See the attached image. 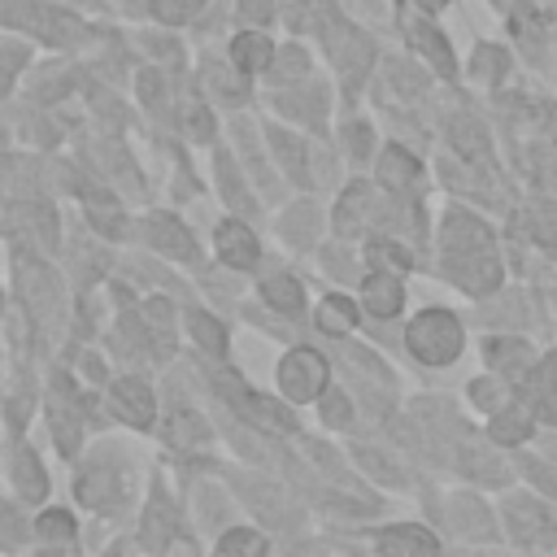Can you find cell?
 Returning <instances> with one entry per match:
<instances>
[{
	"label": "cell",
	"instance_id": "6da1fadb",
	"mask_svg": "<svg viewBox=\"0 0 557 557\" xmlns=\"http://www.w3.org/2000/svg\"><path fill=\"white\" fill-rule=\"evenodd\" d=\"M444 270L448 278L470 292V296H487L505 283V265L496 257V244H492V226L466 209H453L444 218Z\"/></svg>",
	"mask_w": 557,
	"mask_h": 557
},
{
	"label": "cell",
	"instance_id": "7a4b0ae2",
	"mask_svg": "<svg viewBox=\"0 0 557 557\" xmlns=\"http://www.w3.org/2000/svg\"><path fill=\"white\" fill-rule=\"evenodd\" d=\"M405 348L409 357H418L422 366H453L466 348V326L453 309L444 305H431V309H418L405 326Z\"/></svg>",
	"mask_w": 557,
	"mask_h": 557
},
{
	"label": "cell",
	"instance_id": "3957f363",
	"mask_svg": "<svg viewBox=\"0 0 557 557\" xmlns=\"http://www.w3.org/2000/svg\"><path fill=\"white\" fill-rule=\"evenodd\" d=\"M326 383H331L326 379V361L313 348H292L278 361V387H283L287 400H313V396L326 392Z\"/></svg>",
	"mask_w": 557,
	"mask_h": 557
},
{
	"label": "cell",
	"instance_id": "277c9868",
	"mask_svg": "<svg viewBox=\"0 0 557 557\" xmlns=\"http://www.w3.org/2000/svg\"><path fill=\"white\" fill-rule=\"evenodd\" d=\"M500 518H505V531H509L513 544H540L544 531L553 527L548 505H544L540 496H531V492H513V496H505Z\"/></svg>",
	"mask_w": 557,
	"mask_h": 557
},
{
	"label": "cell",
	"instance_id": "5b68a950",
	"mask_svg": "<svg viewBox=\"0 0 557 557\" xmlns=\"http://www.w3.org/2000/svg\"><path fill=\"white\" fill-rule=\"evenodd\" d=\"M518 396L531 405V413L544 422V426H557V348L540 352L531 374L518 383Z\"/></svg>",
	"mask_w": 557,
	"mask_h": 557
},
{
	"label": "cell",
	"instance_id": "8992f818",
	"mask_svg": "<svg viewBox=\"0 0 557 557\" xmlns=\"http://www.w3.org/2000/svg\"><path fill=\"white\" fill-rule=\"evenodd\" d=\"M535 357H540V352H535L527 339H518V335H487V339H483V361H487V370L505 374L513 387L531 374Z\"/></svg>",
	"mask_w": 557,
	"mask_h": 557
},
{
	"label": "cell",
	"instance_id": "52a82bcc",
	"mask_svg": "<svg viewBox=\"0 0 557 557\" xmlns=\"http://www.w3.org/2000/svg\"><path fill=\"white\" fill-rule=\"evenodd\" d=\"M535 426H540V418L531 413V405H527L522 396L509 400L505 409L487 413V440H492L496 448H522V444L535 435Z\"/></svg>",
	"mask_w": 557,
	"mask_h": 557
},
{
	"label": "cell",
	"instance_id": "ba28073f",
	"mask_svg": "<svg viewBox=\"0 0 557 557\" xmlns=\"http://www.w3.org/2000/svg\"><path fill=\"white\" fill-rule=\"evenodd\" d=\"M361 305L374 318H396L405 305V283L392 270H374L370 278H361Z\"/></svg>",
	"mask_w": 557,
	"mask_h": 557
},
{
	"label": "cell",
	"instance_id": "9c48e42d",
	"mask_svg": "<svg viewBox=\"0 0 557 557\" xmlns=\"http://www.w3.org/2000/svg\"><path fill=\"white\" fill-rule=\"evenodd\" d=\"M374 544L383 553H435L440 548V535L426 531L422 522H396V527H383L374 535Z\"/></svg>",
	"mask_w": 557,
	"mask_h": 557
},
{
	"label": "cell",
	"instance_id": "30bf717a",
	"mask_svg": "<svg viewBox=\"0 0 557 557\" xmlns=\"http://www.w3.org/2000/svg\"><path fill=\"white\" fill-rule=\"evenodd\" d=\"M218 252H222L226 265L248 270V265L257 261V235H252L244 222H222V226H218Z\"/></svg>",
	"mask_w": 557,
	"mask_h": 557
},
{
	"label": "cell",
	"instance_id": "8fae6325",
	"mask_svg": "<svg viewBox=\"0 0 557 557\" xmlns=\"http://www.w3.org/2000/svg\"><path fill=\"white\" fill-rule=\"evenodd\" d=\"M413 48L435 65V74H444V78H453L457 74V61H453V48H448V39H444V30H435L431 22H413Z\"/></svg>",
	"mask_w": 557,
	"mask_h": 557
},
{
	"label": "cell",
	"instance_id": "7c38bea8",
	"mask_svg": "<svg viewBox=\"0 0 557 557\" xmlns=\"http://www.w3.org/2000/svg\"><path fill=\"white\" fill-rule=\"evenodd\" d=\"M466 396H470V405L479 409V413H496V409H505L509 400H513V387H509V379L505 374H479V379H470V387H466Z\"/></svg>",
	"mask_w": 557,
	"mask_h": 557
},
{
	"label": "cell",
	"instance_id": "4fadbf2b",
	"mask_svg": "<svg viewBox=\"0 0 557 557\" xmlns=\"http://www.w3.org/2000/svg\"><path fill=\"white\" fill-rule=\"evenodd\" d=\"M357 322H361V313H357V305H352L348 296H326V300L318 305V326H322L326 335H348Z\"/></svg>",
	"mask_w": 557,
	"mask_h": 557
},
{
	"label": "cell",
	"instance_id": "5bb4252c",
	"mask_svg": "<svg viewBox=\"0 0 557 557\" xmlns=\"http://www.w3.org/2000/svg\"><path fill=\"white\" fill-rule=\"evenodd\" d=\"M379 178H383L387 187H396V191H400V187H409V183L418 178V161H413L405 148H396V144H392V148H383V161H379Z\"/></svg>",
	"mask_w": 557,
	"mask_h": 557
},
{
	"label": "cell",
	"instance_id": "9a60e30c",
	"mask_svg": "<svg viewBox=\"0 0 557 557\" xmlns=\"http://www.w3.org/2000/svg\"><path fill=\"white\" fill-rule=\"evenodd\" d=\"M113 396H117V405H122L126 422L148 426V418H152V396H148V387H139L135 379H122V383L113 387Z\"/></svg>",
	"mask_w": 557,
	"mask_h": 557
},
{
	"label": "cell",
	"instance_id": "2e32d148",
	"mask_svg": "<svg viewBox=\"0 0 557 557\" xmlns=\"http://www.w3.org/2000/svg\"><path fill=\"white\" fill-rule=\"evenodd\" d=\"M453 518H457V531H461V535H474V540H487V535H492V518H487L483 500L453 496Z\"/></svg>",
	"mask_w": 557,
	"mask_h": 557
},
{
	"label": "cell",
	"instance_id": "e0dca14e",
	"mask_svg": "<svg viewBox=\"0 0 557 557\" xmlns=\"http://www.w3.org/2000/svg\"><path fill=\"white\" fill-rule=\"evenodd\" d=\"M270 39L265 35H257V30H248V35H239L235 44H231V57H235V65L239 70H265L270 65Z\"/></svg>",
	"mask_w": 557,
	"mask_h": 557
},
{
	"label": "cell",
	"instance_id": "ac0fdd59",
	"mask_svg": "<svg viewBox=\"0 0 557 557\" xmlns=\"http://www.w3.org/2000/svg\"><path fill=\"white\" fill-rule=\"evenodd\" d=\"M505 70H509L505 48H496V44H479V48H474L470 74H474L479 83H500V78H505Z\"/></svg>",
	"mask_w": 557,
	"mask_h": 557
},
{
	"label": "cell",
	"instance_id": "d6986e66",
	"mask_svg": "<svg viewBox=\"0 0 557 557\" xmlns=\"http://www.w3.org/2000/svg\"><path fill=\"white\" fill-rule=\"evenodd\" d=\"M261 292H265V300H270L278 313H300V300H305V296H300V283H296L292 274H270Z\"/></svg>",
	"mask_w": 557,
	"mask_h": 557
},
{
	"label": "cell",
	"instance_id": "ffe728a7",
	"mask_svg": "<svg viewBox=\"0 0 557 557\" xmlns=\"http://www.w3.org/2000/svg\"><path fill=\"white\" fill-rule=\"evenodd\" d=\"M518 466L544 496H557V457H518Z\"/></svg>",
	"mask_w": 557,
	"mask_h": 557
},
{
	"label": "cell",
	"instance_id": "44dd1931",
	"mask_svg": "<svg viewBox=\"0 0 557 557\" xmlns=\"http://www.w3.org/2000/svg\"><path fill=\"white\" fill-rule=\"evenodd\" d=\"M370 257H374L383 270H392V274H400V270L409 265V252L396 248V239H374V244H370Z\"/></svg>",
	"mask_w": 557,
	"mask_h": 557
},
{
	"label": "cell",
	"instance_id": "7402d4cb",
	"mask_svg": "<svg viewBox=\"0 0 557 557\" xmlns=\"http://www.w3.org/2000/svg\"><path fill=\"white\" fill-rule=\"evenodd\" d=\"M218 553H265V540L252 531H231L218 540Z\"/></svg>",
	"mask_w": 557,
	"mask_h": 557
},
{
	"label": "cell",
	"instance_id": "603a6c76",
	"mask_svg": "<svg viewBox=\"0 0 557 557\" xmlns=\"http://www.w3.org/2000/svg\"><path fill=\"white\" fill-rule=\"evenodd\" d=\"M35 531H39V540H61V535H70V531H74V518H70V513H61V509H52V513H44V518H39V527H35Z\"/></svg>",
	"mask_w": 557,
	"mask_h": 557
},
{
	"label": "cell",
	"instance_id": "cb8c5ba5",
	"mask_svg": "<svg viewBox=\"0 0 557 557\" xmlns=\"http://www.w3.org/2000/svg\"><path fill=\"white\" fill-rule=\"evenodd\" d=\"M200 4H205V0H157V13H161L165 22H183V17H191Z\"/></svg>",
	"mask_w": 557,
	"mask_h": 557
},
{
	"label": "cell",
	"instance_id": "d4e9b609",
	"mask_svg": "<svg viewBox=\"0 0 557 557\" xmlns=\"http://www.w3.org/2000/svg\"><path fill=\"white\" fill-rule=\"evenodd\" d=\"M322 413H326V422H335V426H339V422H348V413H352V409H348V400H344L339 392H326Z\"/></svg>",
	"mask_w": 557,
	"mask_h": 557
},
{
	"label": "cell",
	"instance_id": "484cf974",
	"mask_svg": "<svg viewBox=\"0 0 557 557\" xmlns=\"http://www.w3.org/2000/svg\"><path fill=\"white\" fill-rule=\"evenodd\" d=\"M191 326H196V335H200V344H209L213 352H218V348L226 344V339H222V326H218V322H205V318H196Z\"/></svg>",
	"mask_w": 557,
	"mask_h": 557
},
{
	"label": "cell",
	"instance_id": "4316f807",
	"mask_svg": "<svg viewBox=\"0 0 557 557\" xmlns=\"http://www.w3.org/2000/svg\"><path fill=\"white\" fill-rule=\"evenodd\" d=\"M248 13H252V17H265V13H270V4H265V0H248Z\"/></svg>",
	"mask_w": 557,
	"mask_h": 557
},
{
	"label": "cell",
	"instance_id": "83f0119b",
	"mask_svg": "<svg viewBox=\"0 0 557 557\" xmlns=\"http://www.w3.org/2000/svg\"><path fill=\"white\" fill-rule=\"evenodd\" d=\"M418 4H422V9H431V13H435V9H444V4H448V0H418Z\"/></svg>",
	"mask_w": 557,
	"mask_h": 557
}]
</instances>
